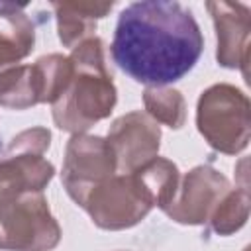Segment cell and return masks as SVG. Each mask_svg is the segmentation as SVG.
<instances>
[{
    "label": "cell",
    "mask_w": 251,
    "mask_h": 251,
    "mask_svg": "<svg viewBox=\"0 0 251 251\" xmlns=\"http://www.w3.org/2000/svg\"><path fill=\"white\" fill-rule=\"evenodd\" d=\"M196 127L218 153H241L251 137V104L247 94L229 82L208 86L196 102Z\"/></svg>",
    "instance_id": "3"
},
{
    "label": "cell",
    "mask_w": 251,
    "mask_h": 251,
    "mask_svg": "<svg viewBox=\"0 0 251 251\" xmlns=\"http://www.w3.org/2000/svg\"><path fill=\"white\" fill-rule=\"evenodd\" d=\"M204 51V35L190 8L176 0L127 4L110 45L122 73L145 86H169L186 76Z\"/></svg>",
    "instance_id": "1"
},
{
    "label": "cell",
    "mask_w": 251,
    "mask_h": 251,
    "mask_svg": "<svg viewBox=\"0 0 251 251\" xmlns=\"http://www.w3.org/2000/svg\"><path fill=\"white\" fill-rule=\"evenodd\" d=\"M229 188L231 184L222 171L212 165H196L180 176L176 194L163 212L176 224L204 226Z\"/></svg>",
    "instance_id": "8"
},
{
    "label": "cell",
    "mask_w": 251,
    "mask_h": 251,
    "mask_svg": "<svg viewBox=\"0 0 251 251\" xmlns=\"http://www.w3.org/2000/svg\"><path fill=\"white\" fill-rule=\"evenodd\" d=\"M116 173V159L106 137L76 133L67 141L61 182L76 206H82L86 196Z\"/></svg>",
    "instance_id": "7"
},
{
    "label": "cell",
    "mask_w": 251,
    "mask_h": 251,
    "mask_svg": "<svg viewBox=\"0 0 251 251\" xmlns=\"http://www.w3.org/2000/svg\"><path fill=\"white\" fill-rule=\"evenodd\" d=\"M106 141L114 153L118 173L126 175L159 155L161 126L145 112L133 110L112 122Z\"/></svg>",
    "instance_id": "9"
},
{
    "label": "cell",
    "mask_w": 251,
    "mask_h": 251,
    "mask_svg": "<svg viewBox=\"0 0 251 251\" xmlns=\"http://www.w3.org/2000/svg\"><path fill=\"white\" fill-rule=\"evenodd\" d=\"M57 35L63 47H76L96 31V22L114 8V2H53Z\"/></svg>",
    "instance_id": "12"
},
{
    "label": "cell",
    "mask_w": 251,
    "mask_h": 251,
    "mask_svg": "<svg viewBox=\"0 0 251 251\" xmlns=\"http://www.w3.org/2000/svg\"><path fill=\"white\" fill-rule=\"evenodd\" d=\"M100 229L122 231L137 226L155 208V202L139 175L116 173L98 184L80 206Z\"/></svg>",
    "instance_id": "6"
},
{
    "label": "cell",
    "mask_w": 251,
    "mask_h": 251,
    "mask_svg": "<svg viewBox=\"0 0 251 251\" xmlns=\"http://www.w3.org/2000/svg\"><path fill=\"white\" fill-rule=\"evenodd\" d=\"M51 131L35 126L16 133L0 157V200L27 192H43L55 176V167L43 155Z\"/></svg>",
    "instance_id": "5"
},
{
    "label": "cell",
    "mask_w": 251,
    "mask_h": 251,
    "mask_svg": "<svg viewBox=\"0 0 251 251\" xmlns=\"http://www.w3.org/2000/svg\"><path fill=\"white\" fill-rule=\"evenodd\" d=\"M143 106L147 116L171 129H180L186 122V102L176 88L147 86L143 90Z\"/></svg>",
    "instance_id": "15"
},
{
    "label": "cell",
    "mask_w": 251,
    "mask_h": 251,
    "mask_svg": "<svg viewBox=\"0 0 251 251\" xmlns=\"http://www.w3.org/2000/svg\"><path fill=\"white\" fill-rule=\"evenodd\" d=\"M135 173L143 180V184L149 190L157 208L163 210L175 198L178 182H180V173H178V167L173 161L157 155L151 161L143 163L139 169H135Z\"/></svg>",
    "instance_id": "14"
},
{
    "label": "cell",
    "mask_w": 251,
    "mask_h": 251,
    "mask_svg": "<svg viewBox=\"0 0 251 251\" xmlns=\"http://www.w3.org/2000/svg\"><path fill=\"white\" fill-rule=\"evenodd\" d=\"M73 76L61 98L51 104V116L67 133H86L94 124L106 120L118 102V90L106 65L104 41L86 37L69 55Z\"/></svg>",
    "instance_id": "2"
},
{
    "label": "cell",
    "mask_w": 251,
    "mask_h": 251,
    "mask_svg": "<svg viewBox=\"0 0 251 251\" xmlns=\"http://www.w3.org/2000/svg\"><path fill=\"white\" fill-rule=\"evenodd\" d=\"M61 235V226L51 214L43 192L0 200L2 251H53Z\"/></svg>",
    "instance_id": "4"
},
{
    "label": "cell",
    "mask_w": 251,
    "mask_h": 251,
    "mask_svg": "<svg viewBox=\"0 0 251 251\" xmlns=\"http://www.w3.org/2000/svg\"><path fill=\"white\" fill-rule=\"evenodd\" d=\"M45 102L43 75L37 63L14 65L0 71V106L10 110H27Z\"/></svg>",
    "instance_id": "13"
},
{
    "label": "cell",
    "mask_w": 251,
    "mask_h": 251,
    "mask_svg": "<svg viewBox=\"0 0 251 251\" xmlns=\"http://www.w3.org/2000/svg\"><path fill=\"white\" fill-rule=\"evenodd\" d=\"M249 218V190L247 186L229 188L218 202L210 216V227L218 235H231L239 231Z\"/></svg>",
    "instance_id": "16"
},
{
    "label": "cell",
    "mask_w": 251,
    "mask_h": 251,
    "mask_svg": "<svg viewBox=\"0 0 251 251\" xmlns=\"http://www.w3.org/2000/svg\"><path fill=\"white\" fill-rule=\"evenodd\" d=\"M35 45V25L24 6L0 2V69L25 59Z\"/></svg>",
    "instance_id": "11"
},
{
    "label": "cell",
    "mask_w": 251,
    "mask_h": 251,
    "mask_svg": "<svg viewBox=\"0 0 251 251\" xmlns=\"http://www.w3.org/2000/svg\"><path fill=\"white\" fill-rule=\"evenodd\" d=\"M216 29V61L224 69H239L249 80L251 10L241 2H206Z\"/></svg>",
    "instance_id": "10"
}]
</instances>
